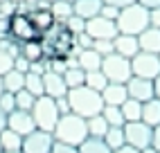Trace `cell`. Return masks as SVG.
<instances>
[{"label":"cell","instance_id":"cell-1","mask_svg":"<svg viewBox=\"0 0 160 153\" xmlns=\"http://www.w3.org/2000/svg\"><path fill=\"white\" fill-rule=\"evenodd\" d=\"M41 45H43L45 59H68L74 47V34L63 23H54L48 32L41 34Z\"/></svg>","mask_w":160,"mask_h":153},{"label":"cell","instance_id":"cell-2","mask_svg":"<svg viewBox=\"0 0 160 153\" xmlns=\"http://www.w3.org/2000/svg\"><path fill=\"white\" fill-rule=\"evenodd\" d=\"M66 99L70 106V113L79 115V117H95L102 113L104 101H102V95L97 90L88 88V86H79V88H70L66 92Z\"/></svg>","mask_w":160,"mask_h":153},{"label":"cell","instance_id":"cell-3","mask_svg":"<svg viewBox=\"0 0 160 153\" xmlns=\"http://www.w3.org/2000/svg\"><path fill=\"white\" fill-rule=\"evenodd\" d=\"M57 142H63V144H72L79 146L83 140L88 137V128H86V117H79L74 113H66L59 117V122L52 131Z\"/></svg>","mask_w":160,"mask_h":153},{"label":"cell","instance_id":"cell-4","mask_svg":"<svg viewBox=\"0 0 160 153\" xmlns=\"http://www.w3.org/2000/svg\"><path fill=\"white\" fill-rule=\"evenodd\" d=\"M115 25L120 34H131L138 36L140 32H144L149 27V9L142 7L140 2H133L129 7L120 9V14L115 18Z\"/></svg>","mask_w":160,"mask_h":153},{"label":"cell","instance_id":"cell-5","mask_svg":"<svg viewBox=\"0 0 160 153\" xmlns=\"http://www.w3.org/2000/svg\"><path fill=\"white\" fill-rule=\"evenodd\" d=\"M32 117H34V124H36V128H41V131H54V126H57V122H59V108H57V101L52 99V97H48V95H41V97H36V101H34V106H32Z\"/></svg>","mask_w":160,"mask_h":153},{"label":"cell","instance_id":"cell-6","mask_svg":"<svg viewBox=\"0 0 160 153\" xmlns=\"http://www.w3.org/2000/svg\"><path fill=\"white\" fill-rule=\"evenodd\" d=\"M7 36L14 38L16 43H25V41H34L41 38L38 29L34 27V23L29 20L27 12H14L7 18Z\"/></svg>","mask_w":160,"mask_h":153},{"label":"cell","instance_id":"cell-7","mask_svg":"<svg viewBox=\"0 0 160 153\" xmlns=\"http://www.w3.org/2000/svg\"><path fill=\"white\" fill-rule=\"evenodd\" d=\"M104 76L108 79L111 83H126L131 79V59H124L120 57V54H106V57H102V68Z\"/></svg>","mask_w":160,"mask_h":153},{"label":"cell","instance_id":"cell-8","mask_svg":"<svg viewBox=\"0 0 160 153\" xmlns=\"http://www.w3.org/2000/svg\"><path fill=\"white\" fill-rule=\"evenodd\" d=\"M131 74L133 76H142V79H156L160 74V57L151 52H138L131 59Z\"/></svg>","mask_w":160,"mask_h":153},{"label":"cell","instance_id":"cell-9","mask_svg":"<svg viewBox=\"0 0 160 153\" xmlns=\"http://www.w3.org/2000/svg\"><path fill=\"white\" fill-rule=\"evenodd\" d=\"M122 131H124V142L135 146L138 151H142L151 144V126L144 124L142 119H138V122H124Z\"/></svg>","mask_w":160,"mask_h":153},{"label":"cell","instance_id":"cell-10","mask_svg":"<svg viewBox=\"0 0 160 153\" xmlns=\"http://www.w3.org/2000/svg\"><path fill=\"white\" fill-rule=\"evenodd\" d=\"M86 34L92 38V41H113L120 32H117V25L115 20H108L104 16H92L86 20Z\"/></svg>","mask_w":160,"mask_h":153},{"label":"cell","instance_id":"cell-11","mask_svg":"<svg viewBox=\"0 0 160 153\" xmlns=\"http://www.w3.org/2000/svg\"><path fill=\"white\" fill-rule=\"evenodd\" d=\"M52 144H54V135L50 131H41L34 128L32 133H27L23 137V153H50Z\"/></svg>","mask_w":160,"mask_h":153},{"label":"cell","instance_id":"cell-12","mask_svg":"<svg viewBox=\"0 0 160 153\" xmlns=\"http://www.w3.org/2000/svg\"><path fill=\"white\" fill-rule=\"evenodd\" d=\"M7 128H12L14 133H18V135H27V133H32V131L36 128V124H34V117H32V113L29 111H12V113H7Z\"/></svg>","mask_w":160,"mask_h":153},{"label":"cell","instance_id":"cell-13","mask_svg":"<svg viewBox=\"0 0 160 153\" xmlns=\"http://www.w3.org/2000/svg\"><path fill=\"white\" fill-rule=\"evenodd\" d=\"M126 92H129L131 99L138 101H149L153 97V81L151 79H142V76H131L126 81Z\"/></svg>","mask_w":160,"mask_h":153},{"label":"cell","instance_id":"cell-14","mask_svg":"<svg viewBox=\"0 0 160 153\" xmlns=\"http://www.w3.org/2000/svg\"><path fill=\"white\" fill-rule=\"evenodd\" d=\"M27 16H29V20H32V23H34V27L38 29V34L48 32L52 25L57 23V18H54V14H52L50 5H43V2H38L34 9H29V12H27Z\"/></svg>","mask_w":160,"mask_h":153},{"label":"cell","instance_id":"cell-15","mask_svg":"<svg viewBox=\"0 0 160 153\" xmlns=\"http://www.w3.org/2000/svg\"><path fill=\"white\" fill-rule=\"evenodd\" d=\"M41 79H43V95L52 97V99L66 97V92H68V86H66V81H63V76H61V74L45 70L43 74H41Z\"/></svg>","mask_w":160,"mask_h":153},{"label":"cell","instance_id":"cell-16","mask_svg":"<svg viewBox=\"0 0 160 153\" xmlns=\"http://www.w3.org/2000/svg\"><path fill=\"white\" fill-rule=\"evenodd\" d=\"M104 106H122L129 99V92H126V83H106V88L99 92Z\"/></svg>","mask_w":160,"mask_h":153},{"label":"cell","instance_id":"cell-17","mask_svg":"<svg viewBox=\"0 0 160 153\" xmlns=\"http://www.w3.org/2000/svg\"><path fill=\"white\" fill-rule=\"evenodd\" d=\"M113 50L115 54H120L124 59H133L138 52H140V45H138V36L131 34H117L113 38Z\"/></svg>","mask_w":160,"mask_h":153},{"label":"cell","instance_id":"cell-18","mask_svg":"<svg viewBox=\"0 0 160 153\" xmlns=\"http://www.w3.org/2000/svg\"><path fill=\"white\" fill-rule=\"evenodd\" d=\"M138 45L142 52L160 54V27H147L144 32L138 34Z\"/></svg>","mask_w":160,"mask_h":153},{"label":"cell","instance_id":"cell-19","mask_svg":"<svg viewBox=\"0 0 160 153\" xmlns=\"http://www.w3.org/2000/svg\"><path fill=\"white\" fill-rule=\"evenodd\" d=\"M74 63L79 65L83 72H92V70H99L102 68V54H97L92 47H83L74 54Z\"/></svg>","mask_w":160,"mask_h":153},{"label":"cell","instance_id":"cell-20","mask_svg":"<svg viewBox=\"0 0 160 153\" xmlns=\"http://www.w3.org/2000/svg\"><path fill=\"white\" fill-rule=\"evenodd\" d=\"M102 7H104L102 0H74L72 2V14L83 18V20H88L92 16H99Z\"/></svg>","mask_w":160,"mask_h":153},{"label":"cell","instance_id":"cell-21","mask_svg":"<svg viewBox=\"0 0 160 153\" xmlns=\"http://www.w3.org/2000/svg\"><path fill=\"white\" fill-rule=\"evenodd\" d=\"M18 54H20L23 59H27L29 63H36V61H43V59H45V57H43V45H41V38L20 43Z\"/></svg>","mask_w":160,"mask_h":153},{"label":"cell","instance_id":"cell-22","mask_svg":"<svg viewBox=\"0 0 160 153\" xmlns=\"http://www.w3.org/2000/svg\"><path fill=\"white\" fill-rule=\"evenodd\" d=\"M140 119L144 124H149L151 128L160 124V99L158 97H151L149 101L142 104V117Z\"/></svg>","mask_w":160,"mask_h":153},{"label":"cell","instance_id":"cell-23","mask_svg":"<svg viewBox=\"0 0 160 153\" xmlns=\"http://www.w3.org/2000/svg\"><path fill=\"white\" fill-rule=\"evenodd\" d=\"M2 88H5V92H12V95L18 92V90H23L25 88V74L12 68L9 72L2 74Z\"/></svg>","mask_w":160,"mask_h":153},{"label":"cell","instance_id":"cell-24","mask_svg":"<svg viewBox=\"0 0 160 153\" xmlns=\"http://www.w3.org/2000/svg\"><path fill=\"white\" fill-rule=\"evenodd\" d=\"M0 146H2V151H20L23 149V135H18L5 126L0 131Z\"/></svg>","mask_w":160,"mask_h":153},{"label":"cell","instance_id":"cell-25","mask_svg":"<svg viewBox=\"0 0 160 153\" xmlns=\"http://www.w3.org/2000/svg\"><path fill=\"white\" fill-rule=\"evenodd\" d=\"M77 151H79V153H113L108 146H106L104 137H95V135H88V137L77 146Z\"/></svg>","mask_w":160,"mask_h":153},{"label":"cell","instance_id":"cell-26","mask_svg":"<svg viewBox=\"0 0 160 153\" xmlns=\"http://www.w3.org/2000/svg\"><path fill=\"white\" fill-rule=\"evenodd\" d=\"M120 111H122L124 122H138V119L142 117V101L131 99V97H129V99L120 106Z\"/></svg>","mask_w":160,"mask_h":153},{"label":"cell","instance_id":"cell-27","mask_svg":"<svg viewBox=\"0 0 160 153\" xmlns=\"http://www.w3.org/2000/svg\"><path fill=\"white\" fill-rule=\"evenodd\" d=\"M63 81H66L68 90L70 88H79V86H83V79H86V72H83L79 65H68V70L61 74Z\"/></svg>","mask_w":160,"mask_h":153},{"label":"cell","instance_id":"cell-28","mask_svg":"<svg viewBox=\"0 0 160 153\" xmlns=\"http://www.w3.org/2000/svg\"><path fill=\"white\" fill-rule=\"evenodd\" d=\"M104 142H106V146H108L111 151H115V149H120L122 144H126L122 126H108V131L104 133Z\"/></svg>","mask_w":160,"mask_h":153},{"label":"cell","instance_id":"cell-29","mask_svg":"<svg viewBox=\"0 0 160 153\" xmlns=\"http://www.w3.org/2000/svg\"><path fill=\"white\" fill-rule=\"evenodd\" d=\"M86 128H88V135H95V137H104V133L108 131V122L99 115H95V117H88L86 119Z\"/></svg>","mask_w":160,"mask_h":153},{"label":"cell","instance_id":"cell-30","mask_svg":"<svg viewBox=\"0 0 160 153\" xmlns=\"http://www.w3.org/2000/svg\"><path fill=\"white\" fill-rule=\"evenodd\" d=\"M52 14H54L57 23H66V20L72 16V2H66V0H54V2L50 5Z\"/></svg>","mask_w":160,"mask_h":153},{"label":"cell","instance_id":"cell-31","mask_svg":"<svg viewBox=\"0 0 160 153\" xmlns=\"http://www.w3.org/2000/svg\"><path fill=\"white\" fill-rule=\"evenodd\" d=\"M106 83H108V79L104 76V72H102V70H92V72H86V79H83V86H88V88H92V90L102 92V90L106 88Z\"/></svg>","mask_w":160,"mask_h":153},{"label":"cell","instance_id":"cell-32","mask_svg":"<svg viewBox=\"0 0 160 153\" xmlns=\"http://www.w3.org/2000/svg\"><path fill=\"white\" fill-rule=\"evenodd\" d=\"M25 90L34 97H41L43 95V79L41 74H34V72H25Z\"/></svg>","mask_w":160,"mask_h":153},{"label":"cell","instance_id":"cell-33","mask_svg":"<svg viewBox=\"0 0 160 153\" xmlns=\"http://www.w3.org/2000/svg\"><path fill=\"white\" fill-rule=\"evenodd\" d=\"M102 117L108 122V126H124V117L120 106H104L102 108Z\"/></svg>","mask_w":160,"mask_h":153},{"label":"cell","instance_id":"cell-34","mask_svg":"<svg viewBox=\"0 0 160 153\" xmlns=\"http://www.w3.org/2000/svg\"><path fill=\"white\" fill-rule=\"evenodd\" d=\"M14 101H16V108H18V111H32V106H34L36 97L29 95V92L23 88V90L14 92Z\"/></svg>","mask_w":160,"mask_h":153},{"label":"cell","instance_id":"cell-35","mask_svg":"<svg viewBox=\"0 0 160 153\" xmlns=\"http://www.w3.org/2000/svg\"><path fill=\"white\" fill-rule=\"evenodd\" d=\"M63 25H66V27H68V29L72 32V34H74V36H77V34H81V32H83V29H86V20H83V18H79V16H74V14H72V16H70V18L66 20V23H63Z\"/></svg>","mask_w":160,"mask_h":153},{"label":"cell","instance_id":"cell-36","mask_svg":"<svg viewBox=\"0 0 160 153\" xmlns=\"http://www.w3.org/2000/svg\"><path fill=\"white\" fill-rule=\"evenodd\" d=\"M0 111H2L5 115L16 111V101H14V95L12 92H2V95H0Z\"/></svg>","mask_w":160,"mask_h":153},{"label":"cell","instance_id":"cell-37","mask_svg":"<svg viewBox=\"0 0 160 153\" xmlns=\"http://www.w3.org/2000/svg\"><path fill=\"white\" fill-rule=\"evenodd\" d=\"M14 59H16V57H12L9 52L0 50V76H2L5 72H9V70L14 68Z\"/></svg>","mask_w":160,"mask_h":153},{"label":"cell","instance_id":"cell-38","mask_svg":"<svg viewBox=\"0 0 160 153\" xmlns=\"http://www.w3.org/2000/svg\"><path fill=\"white\" fill-rule=\"evenodd\" d=\"M92 50L102 54V57H106V54H113V41H92Z\"/></svg>","mask_w":160,"mask_h":153},{"label":"cell","instance_id":"cell-39","mask_svg":"<svg viewBox=\"0 0 160 153\" xmlns=\"http://www.w3.org/2000/svg\"><path fill=\"white\" fill-rule=\"evenodd\" d=\"M50 153H79V151H77V146H72V144H63V142H57L54 140Z\"/></svg>","mask_w":160,"mask_h":153},{"label":"cell","instance_id":"cell-40","mask_svg":"<svg viewBox=\"0 0 160 153\" xmlns=\"http://www.w3.org/2000/svg\"><path fill=\"white\" fill-rule=\"evenodd\" d=\"M14 70H18V72H29V61L27 59H23V57H20V54H18V57L14 59Z\"/></svg>","mask_w":160,"mask_h":153},{"label":"cell","instance_id":"cell-41","mask_svg":"<svg viewBox=\"0 0 160 153\" xmlns=\"http://www.w3.org/2000/svg\"><path fill=\"white\" fill-rule=\"evenodd\" d=\"M104 5H108V7H115V9H124V7H129L133 2H138V0H102Z\"/></svg>","mask_w":160,"mask_h":153},{"label":"cell","instance_id":"cell-42","mask_svg":"<svg viewBox=\"0 0 160 153\" xmlns=\"http://www.w3.org/2000/svg\"><path fill=\"white\" fill-rule=\"evenodd\" d=\"M117 14H120V9H115V7H108V5H104V7H102V12H99V16L108 18V20H115V18H117Z\"/></svg>","mask_w":160,"mask_h":153},{"label":"cell","instance_id":"cell-43","mask_svg":"<svg viewBox=\"0 0 160 153\" xmlns=\"http://www.w3.org/2000/svg\"><path fill=\"white\" fill-rule=\"evenodd\" d=\"M149 27H160V7L149 9Z\"/></svg>","mask_w":160,"mask_h":153},{"label":"cell","instance_id":"cell-44","mask_svg":"<svg viewBox=\"0 0 160 153\" xmlns=\"http://www.w3.org/2000/svg\"><path fill=\"white\" fill-rule=\"evenodd\" d=\"M149 146H153L156 151H160V124L151 128V144Z\"/></svg>","mask_w":160,"mask_h":153},{"label":"cell","instance_id":"cell-45","mask_svg":"<svg viewBox=\"0 0 160 153\" xmlns=\"http://www.w3.org/2000/svg\"><path fill=\"white\" fill-rule=\"evenodd\" d=\"M54 101H57V108H59V115L70 113V106H68V99H66V97H59V99H54Z\"/></svg>","mask_w":160,"mask_h":153},{"label":"cell","instance_id":"cell-46","mask_svg":"<svg viewBox=\"0 0 160 153\" xmlns=\"http://www.w3.org/2000/svg\"><path fill=\"white\" fill-rule=\"evenodd\" d=\"M142 7H147V9H158L160 7V0H138Z\"/></svg>","mask_w":160,"mask_h":153},{"label":"cell","instance_id":"cell-47","mask_svg":"<svg viewBox=\"0 0 160 153\" xmlns=\"http://www.w3.org/2000/svg\"><path fill=\"white\" fill-rule=\"evenodd\" d=\"M113 153H140V151H138L135 146H131V144H122L120 149H115Z\"/></svg>","mask_w":160,"mask_h":153},{"label":"cell","instance_id":"cell-48","mask_svg":"<svg viewBox=\"0 0 160 153\" xmlns=\"http://www.w3.org/2000/svg\"><path fill=\"white\" fill-rule=\"evenodd\" d=\"M153 97H158V99H160V74L153 79Z\"/></svg>","mask_w":160,"mask_h":153},{"label":"cell","instance_id":"cell-49","mask_svg":"<svg viewBox=\"0 0 160 153\" xmlns=\"http://www.w3.org/2000/svg\"><path fill=\"white\" fill-rule=\"evenodd\" d=\"M5 126H7V115H5L2 111H0V131H2Z\"/></svg>","mask_w":160,"mask_h":153},{"label":"cell","instance_id":"cell-50","mask_svg":"<svg viewBox=\"0 0 160 153\" xmlns=\"http://www.w3.org/2000/svg\"><path fill=\"white\" fill-rule=\"evenodd\" d=\"M140 153H160V151H156V149H153V146H147V149H142V151H140Z\"/></svg>","mask_w":160,"mask_h":153},{"label":"cell","instance_id":"cell-51","mask_svg":"<svg viewBox=\"0 0 160 153\" xmlns=\"http://www.w3.org/2000/svg\"><path fill=\"white\" fill-rule=\"evenodd\" d=\"M38 2H43V5H52L54 0H38Z\"/></svg>","mask_w":160,"mask_h":153},{"label":"cell","instance_id":"cell-52","mask_svg":"<svg viewBox=\"0 0 160 153\" xmlns=\"http://www.w3.org/2000/svg\"><path fill=\"white\" fill-rule=\"evenodd\" d=\"M5 92V88H2V76H0V95Z\"/></svg>","mask_w":160,"mask_h":153},{"label":"cell","instance_id":"cell-53","mask_svg":"<svg viewBox=\"0 0 160 153\" xmlns=\"http://www.w3.org/2000/svg\"><path fill=\"white\" fill-rule=\"evenodd\" d=\"M9 2H14V5H23V0H9Z\"/></svg>","mask_w":160,"mask_h":153},{"label":"cell","instance_id":"cell-54","mask_svg":"<svg viewBox=\"0 0 160 153\" xmlns=\"http://www.w3.org/2000/svg\"><path fill=\"white\" fill-rule=\"evenodd\" d=\"M2 153H23V151H2Z\"/></svg>","mask_w":160,"mask_h":153},{"label":"cell","instance_id":"cell-55","mask_svg":"<svg viewBox=\"0 0 160 153\" xmlns=\"http://www.w3.org/2000/svg\"><path fill=\"white\" fill-rule=\"evenodd\" d=\"M66 2H74V0H66Z\"/></svg>","mask_w":160,"mask_h":153},{"label":"cell","instance_id":"cell-56","mask_svg":"<svg viewBox=\"0 0 160 153\" xmlns=\"http://www.w3.org/2000/svg\"><path fill=\"white\" fill-rule=\"evenodd\" d=\"M0 153H2V146H0Z\"/></svg>","mask_w":160,"mask_h":153},{"label":"cell","instance_id":"cell-57","mask_svg":"<svg viewBox=\"0 0 160 153\" xmlns=\"http://www.w3.org/2000/svg\"><path fill=\"white\" fill-rule=\"evenodd\" d=\"M0 2H2V0H0Z\"/></svg>","mask_w":160,"mask_h":153},{"label":"cell","instance_id":"cell-58","mask_svg":"<svg viewBox=\"0 0 160 153\" xmlns=\"http://www.w3.org/2000/svg\"><path fill=\"white\" fill-rule=\"evenodd\" d=\"M158 57H160V54H158Z\"/></svg>","mask_w":160,"mask_h":153}]
</instances>
